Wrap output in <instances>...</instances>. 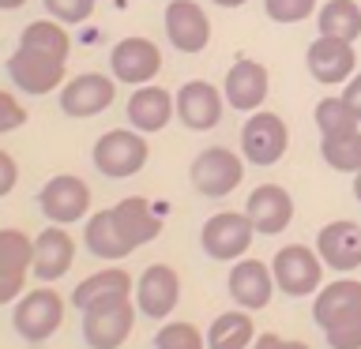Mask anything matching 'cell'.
Wrapping results in <instances>:
<instances>
[{"label": "cell", "mask_w": 361, "mask_h": 349, "mask_svg": "<svg viewBox=\"0 0 361 349\" xmlns=\"http://www.w3.org/2000/svg\"><path fill=\"white\" fill-rule=\"evenodd\" d=\"M147 154H151L147 151V135L135 132V128H113L106 135H98L94 151H90L94 169L102 177H109V180L135 177L147 165Z\"/></svg>", "instance_id": "1"}, {"label": "cell", "mask_w": 361, "mask_h": 349, "mask_svg": "<svg viewBox=\"0 0 361 349\" xmlns=\"http://www.w3.org/2000/svg\"><path fill=\"white\" fill-rule=\"evenodd\" d=\"M188 180L200 196L207 199H226L230 191H237V184L245 180V158L230 151V146H207L192 158Z\"/></svg>", "instance_id": "2"}, {"label": "cell", "mask_w": 361, "mask_h": 349, "mask_svg": "<svg viewBox=\"0 0 361 349\" xmlns=\"http://www.w3.org/2000/svg\"><path fill=\"white\" fill-rule=\"evenodd\" d=\"M271 274H275V286L286 297H316L324 286V259L316 248L286 244L271 259Z\"/></svg>", "instance_id": "3"}, {"label": "cell", "mask_w": 361, "mask_h": 349, "mask_svg": "<svg viewBox=\"0 0 361 349\" xmlns=\"http://www.w3.org/2000/svg\"><path fill=\"white\" fill-rule=\"evenodd\" d=\"M61 323H64V300H61V293L49 289V286L23 293L16 300V312H11V326H16L19 338L30 345L53 338L61 331Z\"/></svg>", "instance_id": "4"}, {"label": "cell", "mask_w": 361, "mask_h": 349, "mask_svg": "<svg viewBox=\"0 0 361 349\" xmlns=\"http://www.w3.org/2000/svg\"><path fill=\"white\" fill-rule=\"evenodd\" d=\"M135 326V308L128 297H106L83 308V342L90 349H121Z\"/></svg>", "instance_id": "5"}, {"label": "cell", "mask_w": 361, "mask_h": 349, "mask_svg": "<svg viewBox=\"0 0 361 349\" xmlns=\"http://www.w3.org/2000/svg\"><path fill=\"white\" fill-rule=\"evenodd\" d=\"M256 236L259 233L252 229V222H248L245 210H222V214H214V218L203 222L200 244H203V252L211 259H219V263H237V259H245V252L252 248Z\"/></svg>", "instance_id": "6"}, {"label": "cell", "mask_w": 361, "mask_h": 349, "mask_svg": "<svg viewBox=\"0 0 361 349\" xmlns=\"http://www.w3.org/2000/svg\"><path fill=\"white\" fill-rule=\"evenodd\" d=\"M286 146H290V128L279 113L256 109L252 117L245 120V128H241V158L245 162L275 165V162H282Z\"/></svg>", "instance_id": "7"}, {"label": "cell", "mask_w": 361, "mask_h": 349, "mask_svg": "<svg viewBox=\"0 0 361 349\" xmlns=\"http://www.w3.org/2000/svg\"><path fill=\"white\" fill-rule=\"evenodd\" d=\"M64 64H68V61H61V56H53V53H42V49H30V45H19V49L8 56V79L16 83V90L38 98V94H49V90L61 87Z\"/></svg>", "instance_id": "8"}, {"label": "cell", "mask_w": 361, "mask_h": 349, "mask_svg": "<svg viewBox=\"0 0 361 349\" xmlns=\"http://www.w3.org/2000/svg\"><path fill=\"white\" fill-rule=\"evenodd\" d=\"M113 98H117V79L98 75V72H83L61 87V113L72 120H90L98 113H106L113 106Z\"/></svg>", "instance_id": "9"}, {"label": "cell", "mask_w": 361, "mask_h": 349, "mask_svg": "<svg viewBox=\"0 0 361 349\" xmlns=\"http://www.w3.org/2000/svg\"><path fill=\"white\" fill-rule=\"evenodd\" d=\"M38 207L53 225L83 222L90 210V184L72 177V173H61V177L45 180V188L38 191Z\"/></svg>", "instance_id": "10"}, {"label": "cell", "mask_w": 361, "mask_h": 349, "mask_svg": "<svg viewBox=\"0 0 361 349\" xmlns=\"http://www.w3.org/2000/svg\"><path fill=\"white\" fill-rule=\"evenodd\" d=\"M109 72L117 83L143 87L162 72V53H158V45L147 42V38H121L109 49Z\"/></svg>", "instance_id": "11"}, {"label": "cell", "mask_w": 361, "mask_h": 349, "mask_svg": "<svg viewBox=\"0 0 361 349\" xmlns=\"http://www.w3.org/2000/svg\"><path fill=\"white\" fill-rule=\"evenodd\" d=\"M305 64H309V75L324 87H343L350 75L357 72V53H354V42H343V38H327L320 34L309 53H305Z\"/></svg>", "instance_id": "12"}, {"label": "cell", "mask_w": 361, "mask_h": 349, "mask_svg": "<svg viewBox=\"0 0 361 349\" xmlns=\"http://www.w3.org/2000/svg\"><path fill=\"white\" fill-rule=\"evenodd\" d=\"M177 120L192 132H211L219 128L222 120V109H226V98L219 87H211L207 79H188L185 87L177 90Z\"/></svg>", "instance_id": "13"}, {"label": "cell", "mask_w": 361, "mask_h": 349, "mask_svg": "<svg viewBox=\"0 0 361 349\" xmlns=\"http://www.w3.org/2000/svg\"><path fill=\"white\" fill-rule=\"evenodd\" d=\"M271 90V75L259 61H248V56H237L233 68L226 72V83H222V98L226 106H233L237 113H256L264 106Z\"/></svg>", "instance_id": "14"}, {"label": "cell", "mask_w": 361, "mask_h": 349, "mask_svg": "<svg viewBox=\"0 0 361 349\" xmlns=\"http://www.w3.org/2000/svg\"><path fill=\"white\" fill-rule=\"evenodd\" d=\"M245 214L259 236H279L293 222V196L282 184H259L248 191Z\"/></svg>", "instance_id": "15"}, {"label": "cell", "mask_w": 361, "mask_h": 349, "mask_svg": "<svg viewBox=\"0 0 361 349\" xmlns=\"http://www.w3.org/2000/svg\"><path fill=\"white\" fill-rule=\"evenodd\" d=\"M226 289H230V300L245 312H259L271 304V293H275V274H271L267 263L259 259H237L230 278H226Z\"/></svg>", "instance_id": "16"}, {"label": "cell", "mask_w": 361, "mask_h": 349, "mask_svg": "<svg viewBox=\"0 0 361 349\" xmlns=\"http://www.w3.org/2000/svg\"><path fill=\"white\" fill-rule=\"evenodd\" d=\"M166 38L180 53H203L211 42V23L196 0H169L166 4Z\"/></svg>", "instance_id": "17"}, {"label": "cell", "mask_w": 361, "mask_h": 349, "mask_svg": "<svg viewBox=\"0 0 361 349\" xmlns=\"http://www.w3.org/2000/svg\"><path fill=\"white\" fill-rule=\"evenodd\" d=\"M177 300H180V278H177L173 267L154 263L140 274V281H135V304H140V312L147 319H169V312L177 308Z\"/></svg>", "instance_id": "18"}, {"label": "cell", "mask_w": 361, "mask_h": 349, "mask_svg": "<svg viewBox=\"0 0 361 349\" xmlns=\"http://www.w3.org/2000/svg\"><path fill=\"white\" fill-rule=\"evenodd\" d=\"M72 263H75V241L68 236L64 225H53V222H49V229H42L38 236H34V263H30V274L49 286V281L64 278L68 270H72Z\"/></svg>", "instance_id": "19"}, {"label": "cell", "mask_w": 361, "mask_h": 349, "mask_svg": "<svg viewBox=\"0 0 361 349\" xmlns=\"http://www.w3.org/2000/svg\"><path fill=\"white\" fill-rule=\"evenodd\" d=\"M316 252H320L324 267H331V270H343V274L357 270L361 267V225L350 218L327 222L316 233Z\"/></svg>", "instance_id": "20"}, {"label": "cell", "mask_w": 361, "mask_h": 349, "mask_svg": "<svg viewBox=\"0 0 361 349\" xmlns=\"http://www.w3.org/2000/svg\"><path fill=\"white\" fill-rule=\"evenodd\" d=\"M124 113H128V120H132L135 132L154 135V132H162L166 124L177 117V98L169 94L166 87L143 83V87L128 98V109H124Z\"/></svg>", "instance_id": "21"}, {"label": "cell", "mask_w": 361, "mask_h": 349, "mask_svg": "<svg viewBox=\"0 0 361 349\" xmlns=\"http://www.w3.org/2000/svg\"><path fill=\"white\" fill-rule=\"evenodd\" d=\"M357 312H361V281L350 278V274L320 286V293H316V300H312V319L320 331H327L331 323L350 319V315H357Z\"/></svg>", "instance_id": "22"}, {"label": "cell", "mask_w": 361, "mask_h": 349, "mask_svg": "<svg viewBox=\"0 0 361 349\" xmlns=\"http://www.w3.org/2000/svg\"><path fill=\"white\" fill-rule=\"evenodd\" d=\"M83 241H87V252L98 255V259H106V263H117V259H124V255L135 252L132 236L121 229V222H117V214H113V207L90 214V218H87V229H83Z\"/></svg>", "instance_id": "23"}, {"label": "cell", "mask_w": 361, "mask_h": 349, "mask_svg": "<svg viewBox=\"0 0 361 349\" xmlns=\"http://www.w3.org/2000/svg\"><path fill=\"white\" fill-rule=\"evenodd\" d=\"M132 289H135V281H132L128 270L106 267V270H94V274L83 278V281L72 289V304L83 312V308H90V304L106 300V297H128Z\"/></svg>", "instance_id": "24"}, {"label": "cell", "mask_w": 361, "mask_h": 349, "mask_svg": "<svg viewBox=\"0 0 361 349\" xmlns=\"http://www.w3.org/2000/svg\"><path fill=\"white\" fill-rule=\"evenodd\" d=\"M113 214H117L121 229L132 236V244H135V248L147 244V241H154V236L162 233V218L154 214L151 199H143V196H128V199H121L117 207H113Z\"/></svg>", "instance_id": "25"}, {"label": "cell", "mask_w": 361, "mask_h": 349, "mask_svg": "<svg viewBox=\"0 0 361 349\" xmlns=\"http://www.w3.org/2000/svg\"><path fill=\"white\" fill-rule=\"evenodd\" d=\"M256 342V323L245 308L222 312L207 331V349H248Z\"/></svg>", "instance_id": "26"}, {"label": "cell", "mask_w": 361, "mask_h": 349, "mask_svg": "<svg viewBox=\"0 0 361 349\" xmlns=\"http://www.w3.org/2000/svg\"><path fill=\"white\" fill-rule=\"evenodd\" d=\"M316 27L327 38H343V42H357L361 38V4L357 0H327L316 11Z\"/></svg>", "instance_id": "27"}, {"label": "cell", "mask_w": 361, "mask_h": 349, "mask_svg": "<svg viewBox=\"0 0 361 349\" xmlns=\"http://www.w3.org/2000/svg\"><path fill=\"white\" fill-rule=\"evenodd\" d=\"M320 154L335 173H361V128L343 135H320Z\"/></svg>", "instance_id": "28"}, {"label": "cell", "mask_w": 361, "mask_h": 349, "mask_svg": "<svg viewBox=\"0 0 361 349\" xmlns=\"http://www.w3.org/2000/svg\"><path fill=\"white\" fill-rule=\"evenodd\" d=\"M19 45H30V49H42V53H53V56H61V61H68L72 38H68L64 23H56V19H34L30 27H23Z\"/></svg>", "instance_id": "29"}, {"label": "cell", "mask_w": 361, "mask_h": 349, "mask_svg": "<svg viewBox=\"0 0 361 349\" xmlns=\"http://www.w3.org/2000/svg\"><path fill=\"white\" fill-rule=\"evenodd\" d=\"M312 120L316 128H320V135H343V132H354L361 128V120L354 117V109L343 101V94L338 98H320L312 109Z\"/></svg>", "instance_id": "30"}, {"label": "cell", "mask_w": 361, "mask_h": 349, "mask_svg": "<svg viewBox=\"0 0 361 349\" xmlns=\"http://www.w3.org/2000/svg\"><path fill=\"white\" fill-rule=\"evenodd\" d=\"M34 263V241L23 229H0V267L23 270L27 274Z\"/></svg>", "instance_id": "31"}, {"label": "cell", "mask_w": 361, "mask_h": 349, "mask_svg": "<svg viewBox=\"0 0 361 349\" xmlns=\"http://www.w3.org/2000/svg\"><path fill=\"white\" fill-rule=\"evenodd\" d=\"M154 349H207V334H200L196 323L173 319V323H162V326H158Z\"/></svg>", "instance_id": "32"}, {"label": "cell", "mask_w": 361, "mask_h": 349, "mask_svg": "<svg viewBox=\"0 0 361 349\" xmlns=\"http://www.w3.org/2000/svg\"><path fill=\"white\" fill-rule=\"evenodd\" d=\"M264 11L271 23H282V27H290V23H301L309 19L316 8V0H264Z\"/></svg>", "instance_id": "33"}, {"label": "cell", "mask_w": 361, "mask_h": 349, "mask_svg": "<svg viewBox=\"0 0 361 349\" xmlns=\"http://www.w3.org/2000/svg\"><path fill=\"white\" fill-rule=\"evenodd\" d=\"M42 4L49 11V19L64 23V27H75V23H83L94 11V0H42Z\"/></svg>", "instance_id": "34"}, {"label": "cell", "mask_w": 361, "mask_h": 349, "mask_svg": "<svg viewBox=\"0 0 361 349\" xmlns=\"http://www.w3.org/2000/svg\"><path fill=\"white\" fill-rule=\"evenodd\" d=\"M324 338L331 349H361V312L343 319V323H331L324 331Z\"/></svg>", "instance_id": "35"}, {"label": "cell", "mask_w": 361, "mask_h": 349, "mask_svg": "<svg viewBox=\"0 0 361 349\" xmlns=\"http://www.w3.org/2000/svg\"><path fill=\"white\" fill-rule=\"evenodd\" d=\"M27 124V109H23V101L16 94H8V90H0V135L16 132Z\"/></svg>", "instance_id": "36"}, {"label": "cell", "mask_w": 361, "mask_h": 349, "mask_svg": "<svg viewBox=\"0 0 361 349\" xmlns=\"http://www.w3.org/2000/svg\"><path fill=\"white\" fill-rule=\"evenodd\" d=\"M23 289H27V274H23V270H4L0 267V304L19 300Z\"/></svg>", "instance_id": "37"}, {"label": "cell", "mask_w": 361, "mask_h": 349, "mask_svg": "<svg viewBox=\"0 0 361 349\" xmlns=\"http://www.w3.org/2000/svg\"><path fill=\"white\" fill-rule=\"evenodd\" d=\"M16 180H19V165H16V158H11L8 151H0V199H4L8 191L16 188Z\"/></svg>", "instance_id": "38"}, {"label": "cell", "mask_w": 361, "mask_h": 349, "mask_svg": "<svg viewBox=\"0 0 361 349\" xmlns=\"http://www.w3.org/2000/svg\"><path fill=\"white\" fill-rule=\"evenodd\" d=\"M343 101L354 109V117L361 120V72H354V75L343 83Z\"/></svg>", "instance_id": "39"}, {"label": "cell", "mask_w": 361, "mask_h": 349, "mask_svg": "<svg viewBox=\"0 0 361 349\" xmlns=\"http://www.w3.org/2000/svg\"><path fill=\"white\" fill-rule=\"evenodd\" d=\"M286 342H290V338H279V334H256V342L252 345H248V349H286Z\"/></svg>", "instance_id": "40"}, {"label": "cell", "mask_w": 361, "mask_h": 349, "mask_svg": "<svg viewBox=\"0 0 361 349\" xmlns=\"http://www.w3.org/2000/svg\"><path fill=\"white\" fill-rule=\"evenodd\" d=\"M211 4H219V8H245L248 0H211Z\"/></svg>", "instance_id": "41"}, {"label": "cell", "mask_w": 361, "mask_h": 349, "mask_svg": "<svg viewBox=\"0 0 361 349\" xmlns=\"http://www.w3.org/2000/svg\"><path fill=\"white\" fill-rule=\"evenodd\" d=\"M23 4H27V0H0V11H16Z\"/></svg>", "instance_id": "42"}, {"label": "cell", "mask_w": 361, "mask_h": 349, "mask_svg": "<svg viewBox=\"0 0 361 349\" xmlns=\"http://www.w3.org/2000/svg\"><path fill=\"white\" fill-rule=\"evenodd\" d=\"M354 196H357V203H361V173H354Z\"/></svg>", "instance_id": "43"}, {"label": "cell", "mask_w": 361, "mask_h": 349, "mask_svg": "<svg viewBox=\"0 0 361 349\" xmlns=\"http://www.w3.org/2000/svg\"><path fill=\"white\" fill-rule=\"evenodd\" d=\"M286 349H312L309 342H286Z\"/></svg>", "instance_id": "44"}]
</instances>
